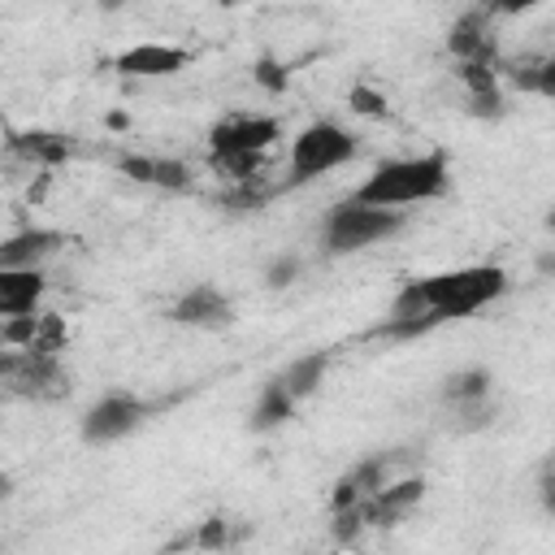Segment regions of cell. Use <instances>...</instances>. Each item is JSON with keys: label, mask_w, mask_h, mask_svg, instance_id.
Instances as JSON below:
<instances>
[{"label": "cell", "mask_w": 555, "mask_h": 555, "mask_svg": "<svg viewBox=\"0 0 555 555\" xmlns=\"http://www.w3.org/2000/svg\"><path fill=\"white\" fill-rule=\"evenodd\" d=\"M538 499H542V512L555 516V473H546V477L538 481Z\"/></svg>", "instance_id": "25"}, {"label": "cell", "mask_w": 555, "mask_h": 555, "mask_svg": "<svg viewBox=\"0 0 555 555\" xmlns=\"http://www.w3.org/2000/svg\"><path fill=\"white\" fill-rule=\"evenodd\" d=\"M278 139H282V121H278V117H264V113H230V117H221V121L208 130V152H212V160H217L230 178L251 182L260 156H264Z\"/></svg>", "instance_id": "3"}, {"label": "cell", "mask_w": 555, "mask_h": 555, "mask_svg": "<svg viewBox=\"0 0 555 555\" xmlns=\"http://www.w3.org/2000/svg\"><path fill=\"white\" fill-rule=\"evenodd\" d=\"M295 278H299V260H295V256H282V260H273V264L264 269V286H269V291H286Z\"/></svg>", "instance_id": "22"}, {"label": "cell", "mask_w": 555, "mask_h": 555, "mask_svg": "<svg viewBox=\"0 0 555 555\" xmlns=\"http://www.w3.org/2000/svg\"><path fill=\"white\" fill-rule=\"evenodd\" d=\"M256 82H260L264 91H282V87H286V69H282L273 56H260V61H256Z\"/></svg>", "instance_id": "23"}, {"label": "cell", "mask_w": 555, "mask_h": 555, "mask_svg": "<svg viewBox=\"0 0 555 555\" xmlns=\"http://www.w3.org/2000/svg\"><path fill=\"white\" fill-rule=\"evenodd\" d=\"M330 529H334V542H347V546H351V542H356V538L369 529V520H364V507H347V512H334V525H330Z\"/></svg>", "instance_id": "20"}, {"label": "cell", "mask_w": 555, "mask_h": 555, "mask_svg": "<svg viewBox=\"0 0 555 555\" xmlns=\"http://www.w3.org/2000/svg\"><path fill=\"white\" fill-rule=\"evenodd\" d=\"M490 386H494L490 369L468 364V369H455V373H447V377H442L438 399L447 403V412H451V416H460V412L486 408V403H490Z\"/></svg>", "instance_id": "15"}, {"label": "cell", "mask_w": 555, "mask_h": 555, "mask_svg": "<svg viewBox=\"0 0 555 555\" xmlns=\"http://www.w3.org/2000/svg\"><path fill=\"white\" fill-rule=\"evenodd\" d=\"M186 61L191 56L182 48H173V43H139V48H126L113 65L126 78H165V74H178Z\"/></svg>", "instance_id": "14"}, {"label": "cell", "mask_w": 555, "mask_h": 555, "mask_svg": "<svg viewBox=\"0 0 555 555\" xmlns=\"http://www.w3.org/2000/svg\"><path fill=\"white\" fill-rule=\"evenodd\" d=\"M225 538H230V533H225V520L217 516V520H204V525H199L195 546H204V551H221V546H225Z\"/></svg>", "instance_id": "24"}, {"label": "cell", "mask_w": 555, "mask_h": 555, "mask_svg": "<svg viewBox=\"0 0 555 555\" xmlns=\"http://www.w3.org/2000/svg\"><path fill=\"white\" fill-rule=\"evenodd\" d=\"M507 291V269L503 264H464L429 278H412L399 286L390 299V317L382 325L386 338H421L447 321L477 317Z\"/></svg>", "instance_id": "1"}, {"label": "cell", "mask_w": 555, "mask_h": 555, "mask_svg": "<svg viewBox=\"0 0 555 555\" xmlns=\"http://www.w3.org/2000/svg\"><path fill=\"white\" fill-rule=\"evenodd\" d=\"M447 48H451V56L460 65H490V69H499V35H494L490 9L460 13L451 35H447Z\"/></svg>", "instance_id": "8"}, {"label": "cell", "mask_w": 555, "mask_h": 555, "mask_svg": "<svg viewBox=\"0 0 555 555\" xmlns=\"http://www.w3.org/2000/svg\"><path fill=\"white\" fill-rule=\"evenodd\" d=\"M403 212L395 208H369V204H356V199H343L325 212L321 221V251L325 256H356L373 243H386L390 234L403 230Z\"/></svg>", "instance_id": "4"}, {"label": "cell", "mask_w": 555, "mask_h": 555, "mask_svg": "<svg viewBox=\"0 0 555 555\" xmlns=\"http://www.w3.org/2000/svg\"><path fill=\"white\" fill-rule=\"evenodd\" d=\"M538 273H546V278L555 273V251H542V256H538Z\"/></svg>", "instance_id": "26"}, {"label": "cell", "mask_w": 555, "mask_h": 555, "mask_svg": "<svg viewBox=\"0 0 555 555\" xmlns=\"http://www.w3.org/2000/svg\"><path fill=\"white\" fill-rule=\"evenodd\" d=\"M447 191H451V160H447L442 147H434V152H421V156L382 160L351 191V199L356 204H369V208H395V212H403L408 204H429V199H442Z\"/></svg>", "instance_id": "2"}, {"label": "cell", "mask_w": 555, "mask_h": 555, "mask_svg": "<svg viewBox=\"0 0 555 555\" xmlns=\"http://www.w3.org/2000/svg\"><path fill=\"white\" fill-rule=\"evenodd\" d=\"M546 230H551V234H555V208H551V212H546Z\"/></svg>", "instance_id": "27"}, {"label": "cell", "mask_w": 555, "mask_h": 555, "mask_svg": "<svg viewBox=\"0 0 555 555\" xmlns=\"http://www.w3.org/2000/svg\"><path fill=\"white\" fill-rule=\"evenodd\" d=\"M195 178L186 169V160H169V156H152V182L147 186H160V191H186Z\"/></svg>", "instance_id": "18"}, {"label": "cell", "mask_w": 555, "mask_h": 555, "mask_svg": "<svg viewBox=\"0 0 555 555\" xmlns=\"http://www.w3.org/2000/svg\"><path fill=\"white\" fill-rule=\"evenodd\" d=\"M48 291L43 269H0V321L39 317V299Z\"/></svg>", "instance_id": "11"}, {"label": "cell", "mask_w": 555, "mask_h": 555, "mask_svg": "<svg viewBox=\"0 0 555 555\" xmlns=\"http://www.w3.org/2000/svg\"><path fill=\"white\" fill-rule=\"evenodd\" d=\"M169 321L191 325V330H225L234 321V304L217 282H195L173 299Z\"/></svg>", "instance_id": "9"}, {"label": "cell", "mask_w": 555, "mask_h": 555, "mask_svg": "<svg viewBox=\"0 0 555 555\" xmlns=\"http://www.w3.org/2000/svg\"><path fill=\"white\" fill-rule=\"evenodd\" d=\"M0 382L17 399H61L69 395V369L52 351H0Z\"/></svg>", "instance_id": "6"}, {"label": "cell", "mask_w": 555, "mask_h": 555, "mask_svg": "<svg viewBox=\"0 0 555 555\" xmlns=\"http://www.w3.org/2000/svg\"><path fill=\"white\" fill-rule=\"evenodd\" d=\"M468 104H473V108H468L473 117H490V121H494V117H503V108H507L499 87H490V91H473V95H468Z\"/></svg>", "instance_id": "21"}, {"label": "cell", "mask_w": 555, "mask_h": 555, "mask_svg": "<svg viewBox=\"0 0 555 555\" xmlns=\"http://www.w3.org/2000/svg\"><path fill=\"white\" fill-rule=\"evenodd\" d=\"M61 247H65L61 230H48V225L17 230L0 243V269H43Z\"/></svg>", "instance_id": "10"}, {"label": "cell", "mask_w": 555, "mask_h": 555, "mask_svg": "<svg viewBox=\"0 0 555 555\" xmlns=\"http://www.w3.org/2000/svg\"><path fill=\"white\" fill-rule=\"evenodd\" d=\"M147 412H152V403H143L139 395H130V390H104L78 416V434H82L87 447H108V442L130 438L147 421Z\"/></svg>", "instance_id": "7"}, {"label": "cell", "mask_w": 555, "mask_h": 555, "mask_svg": "<svg viewBox=\"0 0 555 555\" xmlns=\"http://www.w3.org/2000/svg\"><path fill=\"white\" fill-rule=\"evenodd\" d=\"M421 499H425V477H395L364 503V520L369 525H399Z\"/></svg>", "instance_id": "12"}, {"label": "cell", "mask_w": 555, "mask_h": 555, "mask_svg": "<svg viewBox=\"0 0 555 555\" xmlns=\"http://www.w3.org/2000/svg\"><path fill=\"white\" fill-rule=\"evenodd\" d=\"M325 369H330V351H308V356H295L278 377H282V386H286V390L295 395V403H299V399H312V395L321 390Z\"/></svg>", "instance_id": "17"}, {"label": "cell", "mask_w": 555, "mask_h": 555, "mask_svg": "<svg viewBox=\"0 0 555 555\" xmlns=\"http://www.w3.org/2000/svg\"><path fill=\"white\" fill-rule=\"evenodd\" d=\"M4 152H9V160H26L35 169H52V165L69 160L74 143L65 134H56V130H13Z\"/></svg>", "instance_id": "13"}, {"label": "cell", "mask_w": 555, "mask_h": 555, "mask_svg": "<svg viewBox=\"0 0 555 555\" xmlns=\"http://www.w3.org/2000/svg\"><path fill=\"white\" fill-rule=\"evenodd\" d=\"M291 416H295V395L282 386V377H269V382L260 386L256 403H251L247 429H251V434H273V429H282Z\"/></svg>", "instance_id": "16"}, {"label": "cell", "mask_w": 555, "mask_h": 555, "mask_svg": "<svg viewBox=\"0 0 555 555\" xmlns=\"http://www.w3.org/2000/svg\"><path fill=\"white\" fill-rule=\"evenodd\" d=\"M360 139L351 130H343L338 121H312L291 139V178L286 186H304L347 160H356Z\"/></svg>", "instance_id": "5"}, {"label": "cell", "mask_w": 555, "mask_h": 555, "mask_svg": "<svg viewBox=\"0 0 555 555\" xmlns=\"http://www.w3.org/2000/svg\"><path fill=\"white\" fill-rule=\"evenodd\" d=\"M347 108L360 113V117H386V95L377 87H369V82H356L347 91Z\"/></svg>", "instance_id": "19"}]
</instances>
